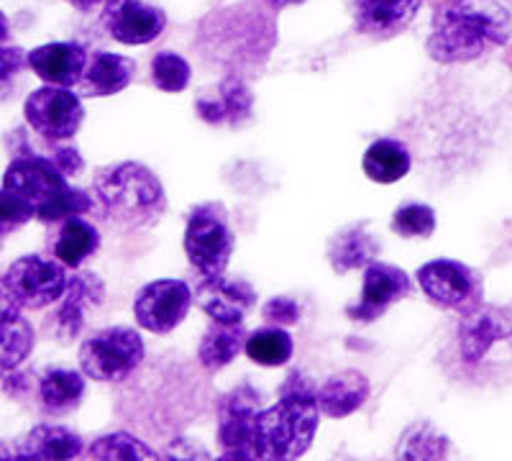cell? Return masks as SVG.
Instances as JSON below:
<instances>
[{"label":"cell","instance_id":"obj_37","mask_svg":"<svg viewBox=\"0 0 512 461\" xmlns=\"http://www.w3.org/2000/svg\"><path fill=\"white\" fill-rule=\"evenodd\" d=\"M29 65V54L21 47H0V82L11 80Z\"/></svg>","mask_w":512,"mask_h":461},{"label":"cell","instance_id":"obj_21","mask_svg":"<svg viewBox=\"0 0 512 461\" xmlns=\"http://www.w3.org/2000/svg\"><path fill=\"white\" fill-rule=\"evenodd\" d=\"M372 385L361 372L356 369H344V372L328 377L315 392V403H318L320 415L328 418H349L361 405L369 400Z\"/></svg>","mask_w":512,"mask_h":461},{"label":"cell","instance_id":"obj_1","mask_svg":"<svg viewBox=\"0 0 512 461\" xmlns=\"http://www.w3.org/2000/svg\"><path fill=\"white\" fill-rule=\"evenodd\" d=\"M512 18L497 0H448L433 13L428 54L441 65L472 62L505 47Z\"/></svg>","mask_w":512,"mask_h":461},{"label":"cell","instance_id":"obj_3","mask_svg":"<svg viewBox=\"0 0 512 461\" xmlns=\"http://www.w3.org/2000/svg\"><path fill=\"white\" fill-rule=\"evenodd\" d=\"M93 198L100 218L121 231L157 223L167 208L162 182L141 162H121L100 170L93 182Z\"/></svg>","mask_w":512,"mask_h":461},{"label":"cell","instance_id":"obj_38","mask_svg":"<svg viewBox=\"0 0 512 461\" xmlns=\"http://www.w3.org/2000/svg\"><path fill=\"white\" fill-rule=\"evenodd\" d=\"M49 157L64 172V177H77L85 170V162H82L80 152H77L75 146H54V152Z\"/></svg>","mask_w":512,"mask_h":461},{"label":"cell","instance_id":"obj_15","mask_svg":"<svg viewBox=\"0 0 512 461\" xmlns=\"http://www.w3.org/2000/svg\"><path fill=\"white\" fill-rule=\"evenodd\" d=\"M64 185H70V182L54 164V159L39 157V154L16 157L8 164L6 175H3V190L21 195L29 203H34L36 208L41 203H47L52 195H57Z\"/></svg>","mask_w":512,"mask_h":461},{"label":"cell","instance_id":"obj_6","mask_svg":"<svg viewBox=\"0 0 512 461\" xmlns=\"http://www.w3.org/2000/svg\"><path fill=\"white\" fill-rule=\"evenodd\" d=\"M185 254L203 277L226 275L236 249V236L221 205H200L187 218Z\"/></svg>","mask_w":512,"mask_h":461},{"label":"cell","instance_id":"obj_9","mask_svg":"<svg viewBox=\"0 0 512 461\" xmlns=\"http://www.w3.org/2000/svg\"><path fill=\"white\" fill-rule=\"evenodd\" d=\"M262 410V395L251 385L233 387L218 400V444L223 459H251V431Z\"/></svg>","mask_w":512,"mask_h":461},{"label":"cell","instance_id":"obj_18","mask_svg":"<svg viewBox=\"0 0 512 461\" xmlns=\"http://www.w3.org/2000/svg\"><path fill=\"white\" fill-rule=\"evenodd\" d=\"M461 326H459V344L461 354L466 356V362L474 364L479 362L487 349L495 341L505 339L512 333V313L510 310L500 308H477L461 313Z\"/></svg>","mask_w":512,"mask_h":461},{"label":"cell","instance_id":"obj_24","mask_svg":"<svg viewBox=\"0 0 512 461\" xmlns=\"http://www.w3.org/2000/svg\"><path fill=\"white\" fill-rule=\"evenodd\" d=\"M36 336L24 310L0 300V372H16L34 351Z\"/></svg>","mask_w":512,"mask_h":461},{"label":"cell","instance_id":"obj_42","mask_svg":"<svg viewBox=\"0 0 512 461\" xmlns=\"http://www.w3.org/2000/svg\"><path fill=\"white\" fill-rule=\"evenodd\" d=\"M8 454H11V451H6L3 446H0V456H8Z\"/></svg>","mask_w":512,"mask_h":461},{"label":"cell","instance_id":"obj_5","mask_svg":"<svg viewBox=\"0 0 512 461\" xmlns=\"http://www.w3.org/2000/svg\"><path fill=\"white\" fill-rule=\"evenodd\" d=\"M80 369L95 382L128 380L144 362V341L128 326H111L93 333L80 346Z\"/></svg>","mask_w":512,"mask_h":461},{"label":"cell","instance_id":"obj_26","mask_svg":"<svg viewBox=\"0 0 512 461\" xmlns=\"http://www.w3.org/2000/svg\"><path fill=\"white\" fill-rule=\"evenodd\" d=\"M85 397V377L75 369L54 367L41 374L39 403L47 415H67L80 408Z\"/></svg>","mask_w":512,"mask_h":461},{"label":"cell","instance_id":"obj_27","mask_svg":"<svg viewBox=\"0 0 512 461\" xmlns=\"http://www.w3.org/2000/svg\"><path fill=\"white\" fill-rule=\"evenodd\" d=\"M246 336L249 333L244 331V323H210L198 346V359L203 369L216 374L228 367L244 351Z\"/></svg>","mask_w":512,"mask_h":461},{"label":"cell","instance_id":"obj_14","mask_svg":"<svg viewBox=\"0 0 512 461\" xmlns=\"http://www.w3.org/2000/svg\"><path fill=\"white\" fill-rule=\"evenodd\" d=\"M192 300L216 323H244L256 305V292L249 282L228 280L226 275L203 277Z\"/></svg>","mask_w":512,"mask_h":461},{"label":"cell","instance_id":"obj_33","mask_svg":"<svg viewBox=\"0 0 512 461\" xmlns=\"http://www.w3.org/2000/svg\"><path fill=\"white\" fill-rule=\"evenodd\" d=\"M392 231L402 239H428L436 231V211L425 203H405L392 216Z\"/></svg>","mask_w":512,"mask_h":461},{"label":"cell","instance_id":"obj_10","mask_svg":"<svg viewBox=\"0 0 512 461\" xmlns=\"http://www.w3.org/2000/svg\"><path fill=\"white\" fill-rule=\"evenodd\" d=\"M192 308V290L182 280H154L139 290L134 300V316L144 331L164 336L187 318Z\"/></svg>","mask_w":512,"mask_h":461},{"label":"cell","instance_id":"obj_19","mask_svg":"<svg viewBox=\"0 0 512 461\" xmlns=\"http://www.w3.org/2000/svg\"><path fill=\"white\" fill-rule=\"evenodd\" d=\"M423 0H354L356 29L374 39H392L418 16Z\"/></svg>","mask_w":512,"mask_h":461},{"label":"cell","instance_id":"obj_2","mask_svg":"<svg viewBox=\"0 0 512 461\" xmlns=\"http://www.w3.org/2000/svg\"><path fill=\"white\" fill-rule=\"evenodd\" d=\"M313 380L290 372L280 387V400L259 410L251 431V459H297L313 444L320 423Z\"/></svg>","mask_w":512,"mask_h":461},{"label":"cell","instance_id":"obj_12","mask_svg":"<svg viewBox=\"0 0 512 461\" xmlns=\"http://www.w3.org/2000/svg\"><path fill=\"white\" fill-rule=\"evenodd\" d=\"M413 292L410 277L405 269L395 264H384L374 259L372 264L364 267V285H361V300L356 305L346 308V316L351 321L372 323L387 313L390 305L397 300H405Z\"/></svg>","mask_w":512,"mask_h":461},{"label":"cell","instance_id":"obj_23","mask_svg":"<svg viewBox=\"0 0 512 461\" xmlns=\"http://www.w3.org/2000/svg\"><path fill=\"white\" fill-rule=\"evenodd\" d=\"M85 451V441L80 433L70 431L64 426H52V423H41L31 428L21 441H18L16 456L21 459H75Z\"/></svg>","mask_w":512,"mask_h":461},{"label":"cell","instance_id":"obj_22","mask_svg":"<svg viewBox=\"0 0 512 461\" xmlns=\"http://www.w3.org/2000/svg\"><path fill=\"white\" fill-rule=\"evenodd\" d=\"M379 241L369 231V223H351L344 231H338L328 244V262H331L333 272L344 275V272H354V269H364L379 257Z\"/></svg>","mask_w":512,"mask_h":461},{"label":"cell","instance_id":"obj_4","mask_svg":"<svg viewBox=\"0 0 512 461\" xmlns=\"http://www.w3.org/2000/svg\"><path fill=\"white\" fill-rule=\"evenodd\" d=\"M67 285L70 277L62 262L21 257L0 275V300L18 310H41L59 303Z\"/></svg>","mask_w":512,"mask_h":461},{"label":"cell","instance_id":"obj_41","mask_svg":"<svg viewBox=\"0 0 512 461\" xmlns=\"http://www.w3.org/2000/svg\"><path fill=\"white\" fill-rule=\"evenodd\" d=\"M8 39V21L6 16H3V11H0V44Z\"/></svg>","mask_w":512,"mask_h":461},{"label":"cell","instance_id":"obj_25","mask_svg":"<svg viewBox=\"0 0 512 461\" xmlns=\"http://www.w3.org/2000/svg\"><path fill=\"white\" fill-rule=\"evenodd\" d=\"M49 244L57 262L67 269H80L100 249V231L82 216H72L62 221V228Z\"/></svg>","mask_w":512,"mask_h":461},{"label":"cell","instance_id":"obj_40","mask_svg":"<svg viewBox=\"0 0 512 461\" xmlns=\"http://www.w3.org/2000/svg\"><path fill=\"white\" fill-rule=\"evenodd\" d=\"M269 8H274V11H282V8H290V6H300V3H305V0H264Z\"/></svg>","mask_w":512,"mask_h":461},{"label":"cell","instance_id":"obj_35","mask_svg":"<svg viewBox=\"0 0 512 461\" xmlns=\"http://www.w3.org/2000/svg\"><path fill=\"white\" fill-rule=\"evenodd\" d=\"M36 216V205L11 190H0V239L11 236Z\"/></svg>","mask_w":512,"mask_h":461},{"label":"cell","instance_id":"obj_29","mask_svg":"<svg viewBox=\"0 0 512 461\" xmlns=\"http://www.w3.org/2000/svg\"><path fill=\"white\" fill-rule=\"evenodd\" d=\"M244 351L259 367H285L292 359L295 341L282 326H264L246 336Z\"/></svg>","mask_w":512,"mask_h":461},{"label":"cell","instance_id":"obj_8","mask_svg":"<svg viewBox=\"0 0 512 461\" xmlns=\"http://www.w3.org/2000/svg\"><path fill=\"white\" fill-rule=\"evenodd\" d=\"M24 116L31 129L41 139L59 144L67 141L80 131L85 108H82L80 95L72 93V88H59V85H47L39 88L26 98Z\"/></svg>","mask_w":512,"mask_h":461},{"label":"cell","instance_id":"obj_20","mask_svg":"<svg viewBox=\"0 0 512 461\" xmlns=\"http://www.w3.org/2000/svg\"><path fill=\"white\" fill-rule=\"evenodd\" d=\"M136 62L111 52L88 54V65L77 82V93L85 98H108L118 95L134 82Z\"/></svg>","mask_w":512,"mask_h":461},{"label":"cell","instance_id":"obj_36","mask_svg":"<svg viewBox=\"0 0 512 461\" xmlns=\"http://www.w3.org/2000/svg\"><path fill=\"white\" fill-rule=\"evenodd\" d=\"M262 318L272 326H295L300 321V305H297V300L280 295V298H272L264 305Z\"/></svg>","mask_w":512,"mask_h":461},{"label":"cell","instance_id":"obj_11","mask_svg":"<svg viewBox=\"0 0 512 461\" xmlns=\"http://www.w3.org/2000/svg\"><path fill=\"white\" fill-rule=\"evenodd\" d=\"M100 24L118 44L141 47L162 36L167 13L146 0H105Z\"/></svg>","mask_w":512,"mask_h":461},{"label":"cell","instance_id":"obj_17","mask_svg":"<svg viewBox=\"0 0 512 461\" xmlns=\"http://www.w3.org/2000/svg\"><path fill=\"white\" fill-rule=\"evenodd\" d=\"M198 116L210 126H239L249 121L254 111V93L241 77H226L216 90L200 95Z\"/></svg>","mask_w":512,"mask_h":461},{"label":"cell","instance_id":"obj_32","mask_svg":"<svg viewBox=\"0 0 512 461\" xmlns=\"http://www.w3.org/2000/svg\"><path fill=\"white\" fill-rule=\"evenodd\" d=\"M192 67L175 52H157L152 59V82L162 93H182L190 85Z\"/></svg>","mask_w":512,"mask_h":461},{"label":"cell","instance_id":"obj_34","mask_svg":"<svg viewBox=\"0 0 512 461\" xmlns=\"http://www.w3.org/2000/svg\"><path fill=\"white\" fill-rule=\"evenodd\" d=\"M397 454L405 459H441L448 454V438L441 436L433 426L423 423V426L410 428L405 436V446L397 449Z\"/></svg>","mask_w":512,"mask_h":461},{"label":"cell","instance_id":"obj_16","mask_svg":"<svg viewBox=\"0 0 512 461\" xmlns=\"http://www.w3.org/2000/svg\"><path fill=\"white\" fill-rule=\"evenodd\" d=\"M88 65V52L75 41H54L29 52V67L47 82L59 88H77Z\"/></svg>","mask_w":512,"mask_h":461},{"label":"cell","instance_id":"obj_13","mask_svg":"<svg viewBox=\"0 0 512 461\" xmlns=\"http://www.w3.org/2000/svg\"><path fill=\"white\" fill-rule=\"evenodd\" d=\"M105 300V285L93 272H80L70 277V285L64 290L62 303L47 318V331L59 341L77 339L88 323L90 310H98Z\"/></svg>","mask_w":512,"mask_h":461},{"label":"cell","instance_id":"obj_39","mask_svg":"<svg viewBox=\"0 0 512 461\" xmlns=\"http://www.w3.org/2000/svg\"><path fill=\"white\" fill-rule=\"evenodd\" d=\"M70 6H75L77 11H93L95 6H100V3H105V0H67Z\"/></svg>","mask_w":512,"mask_h":461},{"label":"cell","instance_id":"obj_31","mask_svg":"<svg viewBox=\"0 0 512 461\" xmlns=\"http://www.w3.org/2000/svg\"><path fill=\"white\" fill-rule=\"evenodd\" d=\"M93 459H113V461H134V459H157V451L141 441V438L131 436V433H108L93 441L88 449Z\"/></svg>","mask_w":512,"mask_h":461},{"label":"cell","instance_id":"obj_7","mask_svg":"<svg viewBox=\"0 0 512 461\" xmlns=\"http://www.w3.org/2000/svg\"><path fill=\"white\" fill-rule=\"evenodd\" d=\"M418 282L425 298L443 310L466 313V310L482 305V275L469 264L454 262V259H436L418 269Z\"/></svg>","mask_w":512,"mask_h":461},{"label":"cell","instance_id":"obj_28","mask_svg":"<svg viewBox=\"0 0 512 461\" xmlns=\"http://www.w3.org/2000/svg\"><path fill=\"white\" fill-rule=\"evenodd\" d=\"M364 175L379 185H392V182L402 180L413 167V157L405 141L400 139H379L364 154Z\"/></svg>","mask_w":512,"mask_h":461},{"label":"cell","instance_id":"obj_30","mask_svg":"<svg viewBox=\"0 0 512 461\" xmlns=\"http://www.w3.org/2000/svg\"><path fill=\"white\" fill-rule=\"evenodd\" d=\"M95 208V198L80 187L64 185L57 195L36 208V218L41 223H62L72 216H85Z\"/></svg>","mask_w":512,"mask_h":461}]
</instances>
